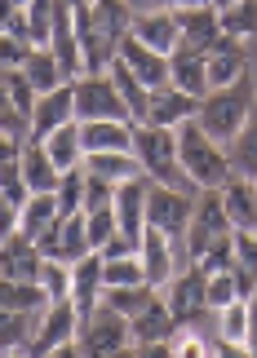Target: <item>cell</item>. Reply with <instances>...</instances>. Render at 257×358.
I'll use <instances>...</instances> for the list:
<instances>
[{"label":"cell","instance_id":"2","mask_svg":"<svg viewBox=\"0 0 257 358\" xmlns=\"http://www.w3.org/2000/svg\"><path fill=\"white\" fill-rule=\"evenodd\" d=\"M257 106V89L249 85V80H239V85L231 89H213L204 102H200V129H204L213 142H222V146H231L235 142V133L249 124V111Z\"/></svg>","mask_w":257,"mask_h":358},{"label":"cell","instance_id":"23","mask_svg":"<svg viewBox=\"0 0 257 358\" xmlns=\"http://www.w3.org/2000/svg\"><path fill=\"white\" fill-rule=\"evenodd\" d=\"M80 142L89 150H133V124L129 120H80Z\"/></svg>","mask_w":257,"mask_h":358},{"label":"cell","instance_id":"9","mask_svg":"<svg viewBox=\"0 0 257 358\" xmlns=\"http://www.w3.org/2000/svg\"><path fill=\"white\" fill-rule=\"evenodd\" d=\"M195 213V195H186L182 186H146V226H160L169 239H182Z\"/></svg>","mask_w":257,"mask_h":358},{"label":"cell","instance_id":"10","mask_svg":"<svg viewBox=\"0 0 257 358\" xmlns=\"http://www.w3.org/2000/svg\"><path fill=\"white\" fill-rule=\"evenodd\" d=\"M80 323L85 314L76 310V301H53L40 319V332H36V354H76V336H80Z\"/></svg>","mask_w":257,"mask_h":358},{"label":"cell","instance_id":"52","mask_svg":"<svg viewBox=\"0 0 257 358\" xmlns=\"http://www.w3.org/2000/svg\"><path fill=\"white\" fill-rule=\"evenodd\" d=\"M253 186H257V182H253Z\"/></svg>","mask_w":257,"mask_h":358},{"label":"cell","instance_id":"19","mask_svg":"<svg viewBox=\"0 0 257 358\" xmlns=\"http://www.w3.org/2000/svg\"><path fill=\"white\" fill-rule=\"evenodd\" d=\"M102 252H89L71 266V301L80 314H93L102 306Z\"/></svg>","mask_w":257,"mask_h":358},{"label":"cell","instance_id":"34","mask_svg":"<svg viewBox=\"0 0 257 358\" xmlns=\"http://www.w3.org/2000/svg\"><path fill=\"white\" fill-rule=\"evenodd\" d=\"M235 283L244 301L257 292V230H235Z\"/></svg>","mask_w":257,"mask_h":358},{"label":"cell","instance_id":"16","mask_svg":"<svg viewBox=\"0 0 257 358\" xmlns=\"http://www.w3.org/2000/svg\"><path fill=\"white\" fill-rule=\"evenodd\" d=\"M71 120H76V89H71V80H67L62 89L40 93L36 115H32V142H45L53 129H62V124H71Z\"/></svg>","mask_w":257,"mask_h":358},{"label":"cell","instance_id":"15","mask_svg":"<svg viewBox=\"0 0 257 358\" xmlns=\"http://www.w3.org/2000/svg\"><path fill=\"white\" fill-rule=\"evenodd\" d=\"M116 58H125V62H129V71L138 76L146 89H160V85H169V80H173L169 53H160V49H151V45H142L138 36H125V45H120Z\"/></svg>","mask_w":257,"mask_h":358},{"label":"cell","instance_id":"42","mask_svg":"<svg viewBox=\"0 0 257 358\" xmlns=\"http://www.w3.org/2000/svg\"><path fill=\"white\" fill-rule=\"evenodd\" d=\"M89 217V239H93V248H102L106 239L120 230V217H116V203H102V208H89L85 213Z\"/></svg>","mask_w":257,"mask_h":358},{"label":"cell","instance_id":"4","mask_svg":"<svg viewBox=\"0 0 257 358\" xmlns=\"http://www.w3.org/2000/svg\"><path fill=\"white\" fill-rule=\"evenodd\" d=\"M71 89H76V120H129L133 124L111 71H85L71 80Z\"/></svg>","mask_w":257,"mask_h":358},{"label":"cell","instance_id":"43","mask_svg":"<svg viewBox=\"0 0 257 358\" xmlns=\"http://www.w3.org/2000/svg\"><path fill=\"white\" fill-rule=\"evenodd\" d=\"M40 283L49 287L53 301H67V296H71V266H67V261H45V274H40Z\"/></svg>","mask_w":257,"mask_h":358},{"label":"cell","instance_id":"30","mask_svg":"<svg viewBox=\"0 0 257 358\" xmlns=\"http://www.w3.org/2000/svg\"><path fill=\"white\" fill-rule=\"evenodd\" d=\"M22 71H27V80L36 85V93H53V89H62V85H67V71H62L58 53H53L49 45H36Z\"/></svg>","mask_w":257,"mask_h":358},{"label":"cell","instance_id":"26","mask_svg":"<svg viewBox=\"0 0 257 358\" xmlns=\"http://www.w3.org/2000/svg\"><path fill=\"white\" fill-rule=\"evenodd\" d=\"M45 314H18L5 310V327H0V350L5 354H36V332Z\"/></svg>","mask_w":257,"mask_h":358},{"label":"cell","instance_id":"36","mask_svg":"<svg viewBox=\"0 0 257 358\" xmlns=\"http://www.w3.org/2000/svg\"><path fill=\"white\" fill-rule=\"evenodd\" d=\"M222 13V31L239 40H257V0H235V5L218 9Z\"/></svg>","mask_w":257,"mask_h":358},{"label":"cell","instance_id":"24","mask_svg":"<svg viewBox=\"0 0 257 358\" xmlns=\"http://www.w3.org/2000/svg\"><path fill=\"white\" fill-rule=\"evenodd\" d=\"M53 306L49 287L40 279H5L0 283V310H18V314H45Z\"/></svg>","mask_w":257,"mask_h":358},{"label":"cell","instance_id":"33","mask_svg":"<svg viewBox=\"0 0 257 358\" xmlns=\"http://www.w3.org/2000/svg\"><path fill=\"white\" fill-rule=\"evenodd\" d=\"M218 336L226 354L249 350V301H231L226 310H218Z\"/></svg>","mask_w":257,"mask_h":358},{"label":"cell","instance_id":"20","mask_svg":"<svg viewBox=\"0 0 257 358\" xmlns=\"http://www.w3.org/2000/svg\"><path fill=\"white\" fill-rule=\"evenodd\" d=\"M129 36H138L142 45H151L160 53H173L178 49V22H173V9H146V13H133V27Z\"/></svg>","mask_w":257,"mask_h":358},{"label":"cell","instance_id":"49","mask_svg":"<svg viewBox=\"0 0 257 358\" xmlns=\"http://www.w3.org/2000/svg\"><path fill=\"white\" fill-rule=\"evenodd\" d=\"M5 5H13V9H27V5H32V0H5Z\"/></svg>","mask_w":257,"mask_h":358},{"label":"cell","instance_id":"25","mask_svg":"<svg viewBox=\"0 0 257 358\" xmlns=\"http://www.w3.org/2000/svg\"><path fill=\"white\" fill-rule=\"evenodd\" d=\"M222 203H226V217H231L235 230H257V186L253 182L231 177L222 186Z\"/></svg>","mask_w":257,"mask_h":358},{"label":"cell","instance_id":"8","mask_svg":"<svg viewBox=\"0 0 257 358\" xmlns=\"http://www.w3.org/2000/svg\"><path fill=\"white\" fill-rule=\"evenodd\" d=\"M138 257H142V270H146V283H151V287H169L173 274H178L182 266H191L186 243H182V239H169L160 226H146V230H142Z\"/></svg>","mask_w":257,"mask_h":358},{"label":"cell","instance_id":"37","mask_svg":"<svg viewBox=\"0 0 257 358\" xmlns=\"http://www.w3.org/2000/svg\"><path fill=\"white\" fill-rule=\"evenodd\" d=\"M85 190H89V173H85V164L80 169H71V173H62V182H58V208H62V217H76V213H85Z\"/></svg>","mask_w":257,"mask_h":358},{"label":"cell","instance_id":"47","mask_svg":"<svg viewBox=\"0 0 257 358\" xmlns=\"http://www.w3.org/2000/svg\"><path fill=\"white\" fill-rule=\"evenodd\" d=\"M249 354H257V292L249 296Z\"/></svg>","mask_w":257,"mask_h":358},{"label":"cell","instance_id":"13","mask_svg":"<svg viewBox=\"0 0 257 358\" xmlns=\"http://www.w3.org/2000/svg\"><path fill=\"white\" fill-rule=\"evenodd\" d=\"M129 327H133V350H151V345H173V336H178V327H182V323L173 319L169 301L155 292V296H151V306L129 319Z\"/></svg>","mask_w":257,"mask_h":358},{"label":"cell","instance_id":"6","mask_svg":"<svg viewBox=\"0 0 257 358\" xmlns=\"http://www.w3.org/2000/svg\"><path fill=\"white\" fill-rule=\"evenodd\" d=\"M76 345H80V354H125V350H133V327L125 314L102 301L93 314H85Z\"/></svg>","mask_w":257,"mask_h":358},{"label":"cell","instance_id":"38","mask_svg":"<svg viewBox=\"0 0 257 358\" xmlns=\"http://www.w3.org/2000/svg\"><path fill=\"white\" fill-rule=\"evenodd\" d=\"M102 283L106 287H125V283H146V270H142V257H102Z\"/></svg>","mask_w":257,"mask_h":358},{"label":"cell","instance_id":"1","mask_svg":"<svg viewBox=\"0 0 257 358\" xmlns=\"http://www.w3.org/2000/svg\"><path fill=\"white\" fill-rule=\"evenodd\" d=\"M178 159H182L186 182H191L195 190H222V186L235 177L226 146L213 142V137L200 129V120L178 124Z\"/></svg>","mask_w":257,"mask_h":358},{"label":"cell","instance_id":"5","mask_svg":"<svg viewBox=\"0 0 257 358\" xmlns=\"http://www.w3.org/2000/svg\"><path fill=\"white\" fill-rule=\"evenodd\" d=\"M231 230L235 226H231V217H226L222 190H200V195H195V213H191V226H186V235H182L186 257L200 261L222 235H231Z\"/></svg>","mask_w":257,"mask_h":358},{"label":"cell","instance_id":"17","mask_svg":"<svg viewBox=\"0 0 257 358\" xmlns=\"http://www.w3.org/2000/svg\"><path fill=\"white\" fill-rule=\"evenodd\" d=\"M200 102H204V98H191V93H182L178 85H160V89H151V111H146V124L178 129V124L200 115Z\"/></svg>","mask_w":257,"mask_h":358},{"label":"cell","instance_id":"21","mask_svg":"<svg viewBox=\"0 0 257 358\" xmlns=\"http://www.w3.org/2000/svg\"><path fill=\"white\" fill-rule=\"evenodd\" d=\"M85 173L89 177H102V182H111V186H120V182L142 177L146 169H142V159L133 155V150H89V155H85Z\"/></svg>","mask_w":257,"mask_h":358},{"label":"cell","instance_id":"41","mask_svg":"<svg viewBox=\"0 0 257 358\" xmlns=\"http://www.w3.org/2000/svg\"><path fill=\"white\" fill-rule=\"evenodd\" d=\"M231 301H244V296H239V283H235V270L209 274V306H213V314L226 310Z\"/></svg>","mask_w":257,"mask_h":358},{"label":"cell","instance_id":"22","mask_svg":"<svg viewBox=\"0 0 257 358\" xmlns=\"http://www.w3.org/2000/svg\"><path fill=\"white\" fill-rule=\"evenodd\" d=\"M116 217H120V230L142 243V230H146V182L142 177L116 186Z\"/></svg>","mask_w":257,"mask_h":358},{"label":"cell","instance_id":"28","mask_svg":"<svg viewBox=\"0 0 257 358\" xmlns=\"http://www.w3.org/2000/svg\"><path fill=\"white\" fill-rule=\"evenodd\" d=\"M22 173H27V186L32 190H58V182H62V169L53 164L45 142H27L22 146Z\"/></svg>","mask_w":257,"mask_h":358},{"label":"cell","instance_id":"46","mask_svg":"<svg viewBox=\"0 0 257 358\" xmlns=\"http://www.w3.org/2000/svg\"><path fill=\"white\" fill-rule=\"evenodd\" d=\"M173 354H182V358H200V354H204V341H200L191 327H178V336H173Z\"/></svg>","mask_w":257,"mask_h":358},{"label":"cell","instance_id":"18","mask_svg":"<svg viewBox=\"0 0 257 358\" xmlns=\"http://www.w3.org/2000/svg\"><path fill=\"white\" fill-rule=\"evenodd\" d=\"M169 66H173L169 85H178L182 93H191V98H209V93H213V85H209V53L178 45L169 53Z\"/></svg>","mask_w":257,"mask_h":358},{"label":"cell","instance_id":"45","mask_svg":"<svg viewBox=\"0 0 257 358\" xmlns=\"http://www.w3.org/2000/svg\"><path fill=\"white\" fill-rule=\"evenodd\" d=\"M98 252H102L106 261H111V257H133V252H138V239H129L125 230H116V235L106 239V243L98 248Z\"/></svg>","mask_w":257,"mask_h":358},{"label":"cell","instance_id":"40","mask_svg":"<svg viewBox=\"0 0 257 358\" xmlns=\"http://www.w3.org/2000/svg\"><path fill=\"white\" fill-rule=\"evenodd\" d=\"M195 266L204 270V274H222V270H235V230H231V235H222V239L213 243L204 257L195 261Z\"/></svg>","mask_w":257,"mask_h":358},{"label":"cell","instance_id":"50","mask_svg":"<svg viewBox=\"0 0 257 358\" xmlns=\"http://www.w3.org/2000/svg\"><path fill=\"white\" fill-rule=\"evenodd\" d=\"M213 5H218V9H226V5H235V0H213Z\"/></svg>","mask_w":257,"mask_h":358},{"label":"cell","instance_id":"7","mask_svg":"<svg viewBox=\"0 0 257 358\" xmlns=\"http://www.w3.org/2000/svg\"><path fill=\"white\" fill-rule=\"evenodd\" d=\"M165 301L173 310V319H178L182 327H195L200 319H209L213 306H209V274L195 266H182L178 274H173V283L165 287Z\"/></svg>","mask_w":257,"mask_h":358},{"label":"cell","instance_id":"35","mask_svg":"<svg viewBox=\"0 0 257 358\" xmlns=\"http://www.w3.org/2000/svg\"><path fill=\"white\" fill-rule=\"evenodd\" d=\"M155 292L160 287H151V283H125V287H102V301L111 310H120L125 319H133V314H142L146 306H151Z\"/></svg>","mask_w":257,"mask_h":358},{"label":"cell","instance_id":"32","mask_svg":"<svg viewBox=\"0 0 257 358\" xmlns=\"http://www.w3.org/2000/svg\"><path fill=\"white\" fill-rule=\"evenodd\" d=\"M45 146H49V155H53V164H58L62 173L80 169V164H85V142H80V120L62 124V129H53V133L45 137Z\"/></svg>","mask_w":257,"mask_h":358},{"label":"cell","instance_id":"51","mask_svg":"<svg viewBox=\"0 0 257 358\" xmlns=\"http://www.w3.org/2000/svg\"><path fill=\"white\" fill-rule=\"evenodd\" d=\"M253 89H257V66H253Z\"/></svg>","mask_w":257,"mask_h":358},{"label":"cell","instance_id":"39","mask_svg":"<svg viewBox=\"0 0 257 358\" xmlns=\"http://www.w3.org/2000/svg\"><path fill=\"white\" fill-rule=\"evenodd\" d=\"M5 93H9V106L13 111H22V115H36V102H40V93L36 85L27 80L22 66H13V71H5Z\"/></svg>","mask_w":257,"mask_h":358},{"label":"cell","instance_id":"48","mask_svg":"<svg viewBox=\"0 0 257 358\" xmlns=\"http://www.w3.org/2000/svg\"><path fill=\"white\" fill-rule=\"evenodd\" d=\"M165 9H191V5H213V0H160Z\"/></svg>","mask_w":257,"mask_h":358},{"label":"cell","instance_id":"3","mask_svg":"<svg viewBox=\"0 0 257 358\" xmlns=\"http://www.w3.org/2000/svg\"><path fill=\"white\" fill-rule=\"evenodd\" d=\"M133 155L142 159L146 177L165 186L182 182V159H178V129H165V124H133Z\"/></svg>","mask_w":257,"mask_h":358},{"label":"cell","instance_id":"31","mask_svg":"<svg viewBox=\"0 0 257 358\" xmlns=\"http://www.w3.org/2000/svg\"><path fill=\"white\" fill-rule=\"evenodd\" d=\"M226 155H231L235 177H244V182H257V106L249 111V124L235 133V142L226 146Z\"/></svg>","mask_w":257,"mask_h":358},{"label":"cell","instance_id":"27","mask_svg":"<svg viewBox=\"0 0 257 358\" xmlns=\"http://www.w3.org/2000/svg\"><path fill=\"white\" fill-rule=\"evenodd\" d=\"M106 71H111V80H116L120 98H125V106H129L133 124H146V111H151V89H146L142 80L129 71V62H125V58H116L111 66H106Z\"/></svg>","mask_w":257,"mask_h":358},{"label":"cell","instance_id":"29","mask_svg":"<svg viewBox=\"0 0 257 358\" xmlns=\"http://www.w3.org/2000/svg\"><path fill=\"white\" fill-rule=\"evenodd\" d=\"M58 217H62L58 195H53V190H36V195L18 208V230H27L32 239H40L53 222H58Z\"/></svg>","mask_w":257,"mask_h":358},{"label":"cell","instance_id":"14","mask_svg":"<svg viewBox=\"0 0 257 358\" xmlns=\"http://www.w3.org/2000/svg\"><path fill=\"white\" fill-rule=\"evenodd\" d=\"M173 22H178V45L209 53L222 36V13L218 5H191V9H173Z\"/></svg>","mask_w":257,"mask_h":358},{"label":"cell","instance_id":"11","mask_svg":"<svg viewBox=\"0 0 257 358\" xmlns=\"http://www.w3.org/2000/svg\"><path fill=\"white\" fill-rule=\"evenodd\" d=\"M45 274V252L27 230H5V248H0V279H40Z\"/></svg>","mask_w":257,"mask_h":358},{"label":"cell","instance_id":"12","mask_svg":"<svg viewBox=\"0 0 257 358\" xmlns=\"http://www.w3.org/2000/svg\"><path fill=\"white\" fill-rule=\"evenodd\" d=\"M239 80H249V40L222 31L218 45L209 49V85L213 89H231Z\"/></svg>","mask_w":257,"mask_h":358},{"label":"cell","instance_id":"44","mask_svg":"<svg viewBox=\"0 0 257 358\" xmlns=\"http://www.w3.org/2000/svg\"><path fill=\"white\" fill-rule=\"evenodd\" d=\"M32 40H18V36H5L0 40V62H5V71H13V66H27V58H32Z\"/></svg>","mask_w":257,"mask_h":358}]
</instances>
